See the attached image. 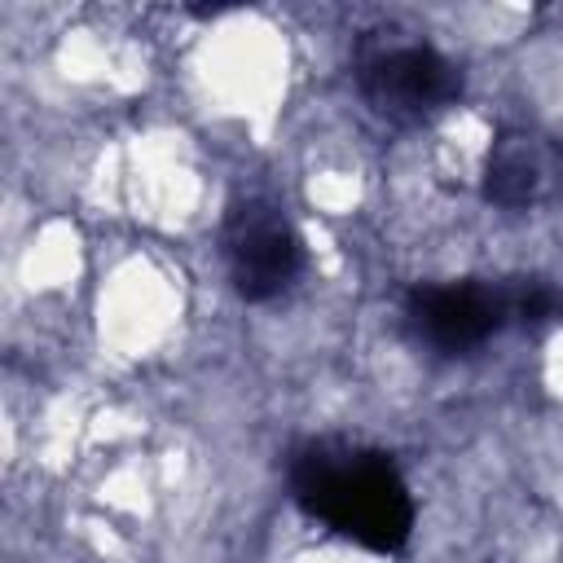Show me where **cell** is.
<instances>
[{
  "mask_svg": "<svg viewBox=\"0 0 563 563\" xmlns=\"http://www.w3.org/2000/svg\"><path fill=\"white\" fill-rule=\"evenodd\" d=\"M506 303H510V317H519V321H528V325L554 321V317L563 312V299H559V290H554V286H541V282L523 286L519 295H506Z\"/></svg>",
  "mask_w": 563,
  "mask_h": 563,
  "instance_id": "6",
  "label": "cell"
},
{
  "mask_svg": "<svg viewBox=\"0 0 563 563\" xmlns=\"http://www.w3.org/2000/svg\"><path fill=\"white\" fill-rule=\"evenodd\" d=\"M295 497L334 532L369 550H400L413 528V501L391 457L343 444H312L290 471Z\"/></svg>",
  "mask_w": 563,
  "mask_h": 563,
  "instance_id": "1",
  "label": "cell"
},
{
  "mask_svg": "<svg viewBox=\"0 0 563 563\" xmlns=\"http://www.w3.org/2000/svg\"><path fill=\"white\" fill-rule=\"evenodd\" d=\"M303 268V246L295 229L268 207H242L229 229V273L242 299L260 303L282 295Z\"/></svg>",
  "mask_w": 563,
  "mask_h": 563,
  "instance_id": "2",
  "label": "cell"
},
{
  "mask_svg": "<svg viewBox=\"0 0 563 563\" xmlns=\"http://www.w3.org/2000/svg\"><path fill=\"white\" fill-rule=\"evenodd\" d=\"M506 317H510L506 295L501 290H488L479 282L418 286L409 295V325L418 330V339H427L440 352L479 347Z\"/></svg>",
  "mask_w": 563,
  "mask_h": 563,
  "instance_id": "4",
  "label": "cell"
},
{
  "mask_svg": "<svg viewBox=\"0 0 563 563\" xmlns=\"http://www.w3.org/2000/svg\"><path fill=\"white\" fill-rule=\"evenodd\" d=\"M541 185V167H537V154L528 141H506L493 158H488V172H484V194L497 202V207H523L532 202Z\"/></svg>",
  "mask_w": 563,
  "mask_h": 563,
  "instance_id": "5",
  "label": "cell"
},
{
  "mask_svg": "<svg viewBox=\"0 0 563 563\" xmlns=\"http://www.w3.org/2000/svg\"><path fill=\"white\" fill-rule=\"evenodd\" d=\"M361 88L383 114L418 119V114H431L457 97V70L435 48L400 44V48L378 53L361 70Z\"/></svg>",
  "mask_w": 563,
  "mask_h": 563,
  "instance_id": "3",
  "label": "cell"
}]
</instances>
